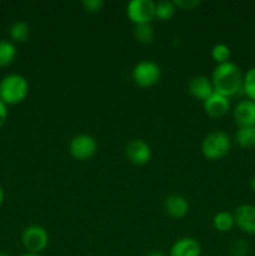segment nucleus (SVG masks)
Instances as JSON below:
<instances>
[{
  "label": "nucleus",
  "mask_w": 255,
  "mask_h": 256,
  "mask_svg": "<svg viewBox=\"0 0 255 256\" xmlns=\"http://www.w3.org/2000/svg\"><path fill=\"white\" fill-rule=\"evenodd\" d=\"M132 78L139 86L149 88L159 82L162 78V69L152 60H142L132 68Z\"/></svg>",
  "instance_id": "20e7f679"
},
{
  "label": "nucleus",
  "mask_w": 255,
  "mask_h": 256,
  "mask_svg": "<svg viewBox=\"0 0 255 256\" xmlns=\"http://www.w3.org/2000/svg\"><path fill=\"white\" fill-rule=\"evenodd\" d=\"M176 8H180V9L184 10H192L194 9L195 6H199L200 0H174Z\"/></svg>",
  "instance_id": "393cba45"
},
{
  "label": "nucleus",
  "mask_w": 255,
  "mask_h": 256,
  "mask_svg": "<svg viewBox=\"0 0 255 256\" xmlns=\"http://www.w3.org/2000/svg\"><path fill=\"white\" fill-rule=\"evenodd\" d=\"M188 90L198 100L204 102L214 92V86H212L210 78L205 76V75H196L190 79L189 84H188Z\"/></svg>",
  "instance_id": "ddd939ff"
},
{
  "label": "nucleus",
  "mask_w": 255,
  "mask_h": 256,
  "mask_svg": "<svg viewBox=\"0 0 255 256\" xmlns=\"http://www.w3.org/2000/svg\"><path fill=\"white\" fill-rule=\"evenodd\" d=\"M235 225L248 235H255V206L252 204H242L235 209Z\"/></svg>",
  "instance_id": "1a4fd4ad"
},
{
  "label": "nucleus",
  "mask_w": 255,
  "mask_h": 256,
  "mask_svg": "<svg viewBox=\"0 0 255 256\" xmlns=\"http://www.w3.org/2000/svg\"><path fill=\"white\" fill-rule=\"evenodd\" d=\"M242 92L246 95V99L255 102V66L250 68L244 74Z\"/></svg>",
  "instance_id": "412c9836"
},
{
  "label": "nucleus",
  "mask_w": 255,
  "mask_h": 256,
  "mask_svg": "<svg viewBox=\"0 0 255 256\" xmlns=\"http://www.w3.org/2000/svg\"><path fill=\"white\" fill-rule=\"evenodd\" d=\"M212 82L214 92L224 95V96H234L242 92V74L240 66L235 62H226L222 64H216L212 74Z\"/></svg>",
  "instance_id": "f257e3e1"
},
{
  "label": "nucleus",
  "mask_w": 255,
  "mask_h": 256,
  "mask_svg": "<svg viewBox=\"0 0 255 256\" xmlns=\"http://www.w3.org/2000/svg\"><path fill=\"white\" fill-rule=\"evenodd\" d=\"M250 188H252V192H255V175L252 178V179H250Z\"/></svg>",
  "instance_id": "c85d7f7f"
},
{
  "label": "nucleus",
  "mask_w": 255,
  "mask_h": 256,
  "mask_svg": "<svg viewBox=\"0 0 255 256\" xmlns=\"http://www.w3.org/2000/svg\"><path fill=\"white\" fill-rule=\"evenodd\" d=\"M212 226L220 232H230L235 226L234 214L229 212H219L212 218Z\"/></svg>",
  "instance_id": "a211bd4d"
},
{
  "label": "nucleus",
  "mask_w": 255,
  "mask_h": 256,
  "mask_svg": "<svg viewBox=\"0 0 255 256\" xmlns=\"http://www.w3.org/2000/svg\"><path fill=\"white\" fill-rule=\"evenodd\" d=\"M30 26L24 20H16L9 28V36L15 42H24L29 39Z\"/></svg>",
  "instance_id": "dca6fc26"
},
{
  "label": "nucleus",
  "mask_w": 255,
  "mask_h": 256,
  "mask_svg": "<svg viewBox=\"0 0 255 256\" xmlns=\"http://www.w3.org/2000/svg\"><path fill=\"white\" fill-rule=\"evenodd\" d=\"M8 120V105L0 100V129L5 125Z\"/></svg>",
  "instance_id": "a878e982"
},
{
  "label": "nucleus",
  "mask_w": 255,
  "mask_h": 256,
  "mask_svg": "<svg viewBox=\"0 0 255 256\" xmlns=\"http://www.w3.org/2000/svg\"><path fill=\"white\" fill-rule=\"evenodd\" d=\"M126 14L135 25L152 22L155 18V2L152 0H132L126 5Z\"/></svg>",
  "instance_id": "0eeeda50"
},
{
  "label": "nucleus",
  "mask_w": 255,
  "mask_h": 256,
  "mask_svg": "<svg viewBox=\"0 0 255 256\" xmlns=\"http://www.w3.org/2000/svg\"><path fill=\"white\" fill-rule=\"evenodd\" d=\"M128 160L135 165H145L150 162L152 152L150 145L142 139H132L125 146Z\"/></svg>",
  "instance_id": "6e6552de"
},
{
  "label": "nucleus",
  "mask_w": 255,
  "mask_h": 256,
  "mask_svg": "<svg viewBox=\"0 0 255 256\" xmlns=\"http://www.w3.org/2000/svg\"><path fill=\"white\" fill-rule=\"evenodd\" d=\"M146 256H169V255H166L162 252H159V250H154V252H150Z\"/></svg>",
  "instance_id": "bb28decb"
},
{
  "label": "nucleus",
  "mask_w": 255,
  "mask_h": 256,
  "mask_svg": "<svg viewBox=\"0 0 255 256\" xmlns=\"http://www.w3.org/2000/svg\"><path fill=\"white\" fill-rule=\"evenodd\" d=\"M134 36L142 44H150L155 38V30L152 22L138 24L134 28Z\"/></svg>",
  "instance_id": "aec40b11"
},
{
  "label": "nucleus",
  "mask_w": 255,
  "mask_h": 256,
  "mask_svg": "<svg viewBox=\"0 0 255 256\" xmlns=\"http://www.w3.org/2000/svg\"><path fill=\"white\" fill-rule=\"evenodd\" d=\"M205 112L212 118H222L230 110V100L228 96L214 92L202 102Z\"/></svg>",
  "instance_id": "9b49d317"
},
{
  "label": "nucleus",
  "mask_w": 255,
  "mask_h": 256,
  "mask_svg": "<svg viewBox=\"0 0 255 256\" xmlns=\"http://www.w3.org/2000/svg\"><path fill=\"white\" fill-rule=\"evenodd\" d=\"M248 252H249V245L244 240L239 239L232 245V256H246Z\"/></svg>",
  "instance_id": "5701e85b"
},
{
  "label": "nucleus",
  "mask_w": 255,
  "mask_h": 256,
  "mask_svg": "<svg viewBox=\"0 0 255 256\" xmlns=\"http://www.w3.org/2000/svg\"><path fill=\"white\" fill-rule=\"evenodd\" d=\"M22 242L28 252L40 254L49 245V234L46 229L40 225H30L22 232Z\"/></svg>",
  "instance_id": "39448f33"
},
{
  "label": "nucleus",
  "mask_w": 255,
  "mask_h": 256,
  "mask_svg": "<svg viewBox=\"0 0 255 256\" xmlns=\"http://www.w3.org/2000/svg\"><path fill=\"white\" fill-rule=\"evenodd\" d=\"M232 118L239 128L255 126V102L250 99L238 102L232 109Z\"/></svg>",
  "instance_id": "9d476101"
},
{
  "label": "nucleus",
  "mask_w": 255,
  "mask_h": 256,
  "mask_svg": "<svg viewBox=\"0 0 255 256\" xmlns=\"http://www.w3.org/2000/svg\"><path fill=\"white\" fill-rule=\"evenodd\" d=\"M29 94V82L22 75L12 72L0 80V100L6 105H16Z\"/></svg>",
  "instance_id": "f03ea898"
},
{
  "label": "nucleus",
  "mask_w": 255,
  "mask_h": 256,
  "mask_svg": "<svg viewBox=\"0 0 255 256\" xmlns=\"http://www.w3.org/2000/svg\"><path fill=\"white\" fill-rule=\"evenodd\" d=\"M0 256H10V255L8 254L6 252H2V250H0Z\"/></svg>",
  "instance_id": "7c9ffc66"
},
{
  "label": "nucleus",
  "mask_w": 255,
  "mask_h": 256,
  "mask_svg": "<svg viewBox=\"0 0 255 256\" xmlns=\"http://www.w3.org/2000/svg\"><path fill=\"white\" fill-rule=\"evenodd\" d=\"M19 256H42L40 254H35V252H24V254L19 255Z\"/></svg>",
  "instance_id": "c756f323"
},
{
  "label": "nucleus",
  "mask_w": 255,
  "mask_h": 256,
  "mask_svg": "<svg viewBox=\"0 0 255 256\" xmlns=\"http://www.w3.org/2000/svg\"><path fill=\"white\" fill-rule=\"evenodd\" d=\"M82 5L86 12H98L104 6V2L102 0H82Z\"/></svg>",
  "instance_id": "b1692460"
},
{
  "label": "nucleus",
  "mask_w": 255,
  "mask_h": 256,
  "mask_svg": "<svg viewBox=\"0 0 255 256\" xmlns=\"http://www.w3.org/2000/svg\"><path fill=\"white\" fill-rule=\"evenodd\" d=\"M176 5L174 2L170 0H160V2H155V18L159 20H169L174 16L175 12H176Z\"/></svg>",
  "instance_id": "6ab92c4d"
},
{
  "label": "nucleus",
  "mask_w": 255,
  "mask_h": 256,
  "mask_svg": "<svg viewBox=\"0 0 255 256\" xmlns=\"http://www.w3.org/2000/svg\"><path fill=\"white\" fill-rule=\"evenodd\" d=\"M169 256H202V245L194 238H180L170 248Z\"/></svg>",
  "instance_id": "f8f14e48"
},
{
  "label": "nucleus",
  "mask_w": 255,
  "mask_h": 256,
  "mask_svg": "<svg viewBox=\"0 0 255 256\" xmlns=\"http://www.w3.org/2000/svg\"><path fill=\"white\" fill-rule=\"evenodd\" d=\"M16 46L10 40H0V68H6L12 64L16 58Z\"/></svg>",
  "instance_id": "f3484780"
},
{
  "label": "nucleus",
  "mask_w": 255,
  "mask_h": 256,
  "mask_svg": "<svg viewBox=\"0 0 255 256\" xmlns=\"http://www.w3.org/2000/svg\"><path fill=\"white\" fill-rule=\"evenodd\" d=\"M2 202H4V190H2V185H0V206H2Z\"/></svg>",
  "instance_id": "cd10ccee"
},
{
  "label": "nucleus",
  "mask_w": 255,
  "mask_h": 256,
  "mask_svg": "<svg viewBox=\"0 0 255 256\" xmlns=\"http://www.w3.org/2000/svg\"><path fill=\"white\" fill-rule=\"evenodd\" d=\"M230 56H232V50L226 44L219 42L212 48V58L216 64L230 62Z\"/></svg>",
  "instance_id": "4be33fe9"
},
{
  "label": "nucleus",
  "mask_w": 255,
  "mask_h": 256,
  "mask_svg": "<svg viewBox=\"0 0 255 256\" xmlns=\"http://www.w3.org/2000/svg\"><path fill=\"white\" fill-rule=\"evenodd\" d=\"M69 152L78 160H88L98 152V142L89 134H78L70 140Z\"/></svg>",
  "instance_id": "423d86ee"
},
{
  "label": "nucleus",
  "mask_w": 255,
  "mask_h": 256,
  "mask_svg": "<svg viewBox=\"0 0 255 256\" xmlns=\"http://www.w3.org/2000/svg\"><path fill=\"white\" fill-rule=\"evenodd\" d=\"M164 209L170 216L175 219H182L189 212V202L182 195L172 194L165 198Z\"/></svg>",
  "instance_id": "4468645a"
},
{
  "label": "nucleus",
  "mask_w": 255,
  "mask_h": 256,
  "mask_svg": "<svg viewBox=\"0 0 255 256\" xmlns=\"http://www.w3.org/2000/svg\"><path fill=\"white\" fill-rule=\"evenodd\" d=\"M234 140L240 148H244V149L255 148V126L238 128Z\"/></svg>",
  "instance_id": "2eb2a0df"
},
{
  "label": "nucleus",
  "mask_w": 255,
  "mask_h": 256,
  "mask_svg": "<svg viewBox=\"0 0 255 256\" xmlns=\"http://www.w3.org/2000/svg\"><path fill=\"white\" fill-rule=\"evenodd\" d=\"M232 138L222 130L209 132L202 139V152L206 159L219 160L226 156L232 150Z\"/></svg>",
  "instance_id": "7ed1b4c3"
}]
</instances>
